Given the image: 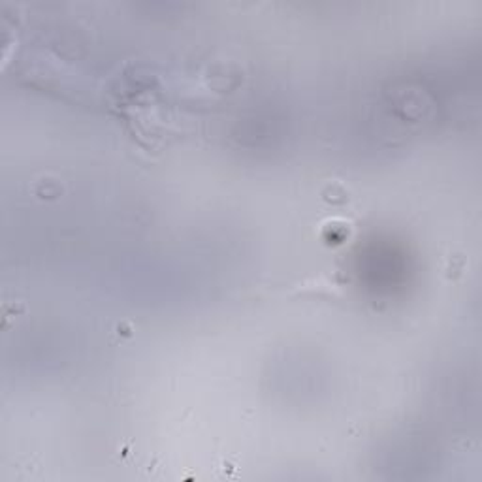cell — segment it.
<instances>
[{
  "label": "cell",
  "instance_id": "obj_1",
  "mask_svg": "<svg viewBox=\"0 0 482 482\" xmlns=\"http://www.w3.org/2000/svg\"><path fill=\"white\" fill-rule=\"evenodd\" d=\"M351 234V222H347L345 219H328L320 224V238L326 241V243L339 245L343 241H347Z\"/></svg>",
  "mask_w": 482,
  "mask_h": 482
},
{
  "label": "cell",
  "instance_id": "obj_2",
  "mask_svg": "<svg viewBox=\"0 0 482 482\" xmlns=\"http://www.w3.org/2000/svg\"><path fill=\"white\" fill-rule=\"evenodd\" d=\"M292 292H326L330 296H339L341 294V284H337L335 281H330L324 275L315 279H307L303 283H300L296 289H292Z\"/></svg>",
  "mask_w": 482,
  "mask_h": 482
}]
</instances>
